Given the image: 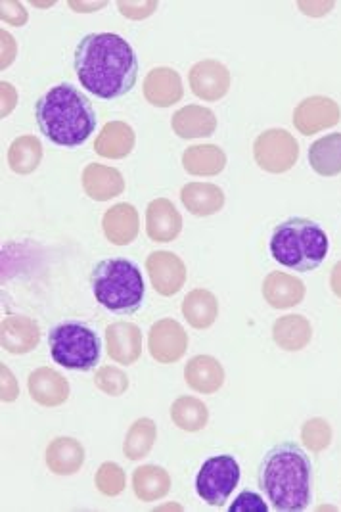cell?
I'll return each mask as SVG.
<instances>
[{
	"mask_svg": "<svg viewBox=\"0 0 341 512\" xmlns=\"http://www.w3.org/2000/svg\"><path fill=\"white\" fill-rule=\"evenodd\" d=\"M305 284L288 273H271L263 282V298L274 309H290L303 302Z\"/></svg>",
	"mask_w": 341,
	"mask_h": 512,
	"instance_id": "23",
	"label": "cell"
},
{
	"mask_svg": "<svg viewBox=\"0 0 341 512\" xmlns=\"http://www.w3.org/2000/svg\"><path fill=\"white\" fill-rule=\"evenodd\" d=\"M52 359L69 371H92L100 363L102 344L91 326L79 321H66L54 326L48 334Z\"/></svg>",
	"mask_w": 341,
	"mask_h": 512,
	"instance_id": "6",
	"label": "cell"
},
{
	"mask_svg": "<svg viewBox=\"0 0 341 512\" xmlns=\"http://www.w3.org/2000/svg\"><path fill=\"white\" fill-rule=\"evenodd\" d=\"M91 284L96 302L115 315H133L144 303L142 271L131 259L112 257L100 261L92 269Z\"/></svg>",
	"mask_w": 341,
	"mask_h": 512,
	"instance_id": "5",
	"label": "cell"
},
{
	"mask_svg": "<svg viewBox=\"0 0 341 512\" xmlns=\"http://www.w3.org/2000/svg\"><path fill=\"white\" fill-rule=\"evenodd\" d=\"M158 440V426L152 419H138L127 432L123 443V453L131 461H140L148 457L154 443Z\"/></svg>",
	"mask_w": 341,
	"mask_h": 512,
	"instance_id": "33",
	"label": "cell"
},
{
	"mask_svg": "<svg viewBox=\"0 0 341 512\" xmlns=\"http://www.w3.org/2000/svg\"><path fill=\"white\" fill-rule=\"evenodd\" d=\"M94 384L106 396H123L129 390L127 374L123 373L121 369H117V367H102L94 376Z\"/></svg>",
	"mask_w": 341,
	"mask_h": 512,
	"instance_id": "36",
	"label": "cell"
},
{
	"mask_svg": "<svg viewBox=\"0 0 341 512\" xmlns=\"http://www.w3.org/2000/svg\"><path fill=\"white\" fill-rule=\"evenodd\" d=\"M146 273L150 277V282L154 286V290L171 298L175 294L181 292L184 282H186V265L181 257L173 252H152L146 259Z\"/></svg>",
	"mask_w": 341,
	"mask_h": 512,
	"instance_id": "11",
	"label": "cell"
},
{
	"mask_svg": "<svg viewBox=\"0 0 341 512\" xmlns=\"http://www.w3.org/2000/svg\"><path fill=\"white\" fill-rule=\"evenodd\" d=\"M106 350L119 365H133L142 355V332L133 323L117 321L106 328Z\"/></svg>",
	"mask_w": 341,
	"mask_h": 512,
	"instance_id": "13",
	"label": "cell"
},
{
	"mask_svg": "<svg viewBox=\"0 0 341 512\" xmlns=\"http://www.w3.org/2000/svg\"><path fill=\"white\" fill-rule=\"evenodd\" d=\"M43 160V144L33 135H23L8 148V165L18 175L33 173Z\"/></svg>",
	"mask_w": 341,
	"mask_h": 512,
	"instance_id": "31",
	"label": "cell"
},
{
	"mask_svg": "<svg viewBox=\"0 0 341 512\" xmlns=\"http://www.w3.org/2000/svg\"><path fill=\"white\" fill-rule=\"evenodd\" d=\"M133 489L140 501L154 503L169 493L171 476L163 466H138L137 470L133 472Z\"/></svg>",
	"mask_w": 341,
	"mask_h": 512,
	"instance_id": "29",
	"label": "cell"
},
{
	"mask_svg": "<svg viewBox=\"0 0 341 512\" xmlns=\"http://www.w3.org/2000/svg\"><path fill=\"white\" fill-rule=\"evenodd\" d=\"M305 16H313V18H320L324 14H328L334 8V2H299L297 4Z\"/></svg>",
	"mask_w": 341,
	"mask_h": 512,
	"instance_id": "43",
	"label": "cell"
},
{
	"mask_svg": "<svg viewBox=\"0 0 341 512\" xmlns=\"http://www.w3.org/2000/svg\"><path fill=\"white\" fill-rule=\"evenodd\" d=\"M0 374H2V401L12 403L16 397L20 396V388H18L16 376L12 374V371L6 365L0 367Z\"/></svg>",
	"mask_w": 341,
	"mask_h": 512,
	"instance_id": "39",
	"label": "cell"
},
{
	"mask_svg": "<svg viewBox=\"0 0 341 512\" xmlns=\"http://www.w3.org/2000/svg\"><path fill=\"white\" fill-rule=\"evenodd\" d=\"M117 6L123 16L140 20V18H148L158 8V2H119Z\"/></svg>",
	"mask_w": 341,
	"mask_h": 512,
	"instance_id": "38",
	"label": "cell"
},
{
	"mask_svg": "<svg viewBox=\"0 0 341 512\" xmlns=\"http://www.w3.org/2000/svg\"><path fill=\"white\" fill-rule=\"evenodd\" d=\"M340 117L341 110L336 100L328 96H309L297 104L294 125L301 135L309 137L338 125Z\"/></svg>",
	"mask_w": 341,
	"mask_h": 512,
	"instance_id": "10",
	"label": "cell"
},
{
	"mask_svg": "<svg viewBox=\"0 0 341 512\" xmlns=\"http://www.w3.org/2000/svg\"><path fill=\"white\" fill-rule=\"evenodd\" d=\"M2 348L14 355H23L35 350L41 342L39 325L29 317H8L0 326Z\"/></svg>",
	"mask_w": 341,
	"mask_h": 512,
	"instance_id": "21",
	"label": "cell"
},
{
	"mask_svg": "<svg viewBox=\"0 0 341 512\" xmlns=\"http://www.w3.org/2000/svg\"><path fill=\"white\" fill-rule=\"evenodd\" d=\"M330 288H332V292L341 300V261H338V263L334 265V269H332Z\"/></svg>",
	"mask_w": 341,
	"mask_h": 512,
	"instance_id": "44",
	"label": "cell"
},
{
	"mask_svg": "<svg viewBox=\"0 0 341 512\" xmlns=\"http://www.w3.org/2000/svg\"><path fill=\"white\" fill-rule=\"evenodd\" d=\"M182 94L181 75L171 68H154L144 79V98L156 108L177 104Z\"/></svg>",
	"mask_w": 341,
	"mask_h": 512,
	"instance_id": "18",
	"label": "cell"
},
{
	"mask_svg": "<svg viewBox=\"0 0 341 512\" xmlns=\"http://www.w3.org/2000/svg\"><path fill=\"white\" fill-rule=\"evenodd\" d=\"M309 163L322 177H336L341 173V133H332L311 144Z\"/></svg>",
	"mask_w": 341,
	"mask_h": 512,
	"instance_id": "30",
	"label": "cell"
},
{
	"mask_svg": "<svg viewBox=\"0 0 341 512\" xmlns=\"http://www.w3.org/2000/svg\"><path fill=\"white\" fill-rule=\"evenodd\" d=\"M0 89H2V117L10 116L12 110L16 108L18 93H16L14 85H10V83H6V81H2Z\"/></svg>",
	"mask_w": 341,
	"mask_h": 512,
	"instance_id": "42",
	"label": "cell"
},
{
	"mask_svg": "<svg viewBox=\"0 0 341 512\" xmlns=\"http://www.w3.org/2000/svg\"><path fill=\"white\" fill-rule=\"evenodd\" d=\"M271 256L282 267L309 273L322 265L330 252V238L317 221L307 217H290L274 227Z\"/></svg>",
	"mask_w": 341,
	"mask_h": 512,
	"instance_id": "4",
	"label": "cell"
},
{
	"mask_svg": "<svg viewBox=\"0 0 341 512\" xmlns=\"http://www.w3.org/2000/svg\"><path fill=\"white\" fill-rule=\"evenodd\" d=\"M190 89L205 102L225 98L230 89V71L217 60H202L190 70Z\"/></svg>",
	"mask_w": 341,
	"mask_h": 512,
	"instance_id": "12",
	"label": "cell"
},
{
	"mask_svg": "<svg viewBox=\"0 0 341 512\" xmlns=\"http://www.w3.org/2000/svg\"><path fill=\"white\" fill-rule=\"evenodd\" d=\"M71 6L73 8H79V10H83V8H100V6H104V2H100V4H77V2H71Z\"/></svg>",
	"mask_w": 341,
	"mask_h": 512,
	"instance_id": "45",
	"label": "cell"
},
{
	"mask_svg": "<svg viewBox=\"0 0 341 512\" xmlns=\"http://www.w3.org/2000/svg\"><path fill=\"white\" fill-rule=\"evenodd\" d=\"M2 20L8 24L23 25L27 22V12L20 2H2Z\"/></svg>",
	"mask_w": 341,
	"mask_h": 512,
	"instance_id": "40",
	"label": "cell"
},
{
	"mask_svg": "<svg viewBox=\"0 0 341 512\" xmlns=\"http://www.w3.org/2000/svg\"><path fill=\"white\" fill-rule=\"evenodd\" d=\"M94 484L100 493H104L108 497H115L125 489L127 480H125V472L121 466L115 465V463H104L96 472Z\"/></svg>",
	"mask_w": 341,
	"mask_h": 512,
	"instance_id": "35",
	"label": "cell"
},
{
	"mask_svg": "<svg viewBox=\"0 0 341 512\" xmlns=\"http://www.w3.org/2000/svg\"><path fill=\"white\" fill-rule=\"evenodd\" d=\"M102 229L106 238L115 246H127L135 242L140 231L137 208L131 204H115L104 213Z\"/></svg>",
	"mask_w": 341,
	"mask_h": 512,
	"instance_id": "19",
	"label": "cell"
},
{
	"mask_svg": "<svg viewBox=\"0 0 341 512\" xmlns=\"http://www.w3.org/2000/svg\"><path fill=\"white\" fill-rule=\"evenodd\" d=\"M75 73L89 93L115 100L135 89L138 58L127 39L115 33H91L75 48Z\"/></svg>",
	"mask_w": 341,
	"mask_h": 512,
	"instance_id": "1",
	"label": "cell"
},
{
	"mask_svg": "<svg viewBox=\"0 0 341 512\" xmlns=\"http://www.w3.org/2000/svg\"><path fill=\"white\" fill-rule=\"evenodd\" d=\"M230 512H267L269 505L265 503V499L261 495H257L255 491H242L234 503L228 507Z\"/></svg>",
	"mask_w": 341,
	"mask_h": 512,
	"instance_id": "37",
	"label": "cell"
},
{
	"mask_svg": "<svg viewBox=\"0 0 341 512\" xmlns=\"http://www.w3.org/2000/svg\"><path fill=\"white\" fill-rule=\"evenodd\" d=\"M171 127L181 139H204L215 133L217 116L209 108L190 104L173 116Z\"/></svg>",
	"mask_w": 341,
	"mask_h": 512,
	"instance_id": "22",
	"label": "cell"
},
{
	"mask_svg": "<svg viewBox=\"0 0 341 512\" xmlns=\"http://www.w3.org/2000/svg\"><path fill=\"white\" fill-rule=\"evenodd\" d=\"M182 167L186 173L196 177H215L225 171L227 154L215 144L190 146L182 154Z\"/></svg>",
	"mask_w": 341,
	"mask_h": 512,
	"instance_id": "26",
	"label": "cell"
},
{
	"mask_svg": "<svg viewBox=\"0 0 341 512\" xmlns=\"http://www.w3.org/2000/svg\"><path fill=\"white\" fill-rule=\"evenodd\" d=\"M184 380L198 394H217L225 384V369L211 355H196L184 367Z\"/></svg>",
	"mask_w": 341,
	"mask_h": 512,
	"instance_id": "16",
	"label": "cell"
},
{
	"mask_svg": "<svg viewBox=\"0 0 341 512\" xmlns=\"http://www.w3.org/2000/svg\"><path fill=\"white\" fill-rule=\"evenodd\" d=\"M313 465L294 442L271 447L259 466V486L274 511L301 512L311 505Z\"/></svg>",
	"mask_w": 341,
	"mask_h": 512,
	"instance_id": "2",
	"label": "cell"
},
{
	"mask_svg": "<svg viewBox=\"0 0 341 512\" xmlns=\"http://www.w3.org/2000/svg\"><path fill=\"white\" fill-rule=\"evenodd\" d=\"M184 208L196 217H209L225 208L223 188L211 183H188L181 190Z\"/></svg>",
	"mask_w": 341,
	"mask_h": 512,
	"instance_id": "25",
	"label": "cell"
},
{
	"mask_svg": "<svg viewBox=\"0 0 341 512\" xmlns=\"http://www.w3.org/2000/svg\"><path fill=\"white\" fill-rule=\"evenodd\" d=\"M83 190L94 202H108L115 196L123 194L125 190V179L123 175L108 165L100 163H89L81 177Z\"/></svg>",
	"mask_w": 341,
	"mask_h": 512,
	"instance_id": "17",
	"label": "cell"
},
{
	"mask_svg": "<svg viewBox=\"0 0 341 512\" xmlns=\"http://www.w3.org/2000/svg\"><path fill=\"white\" fill-rule=\"evenodd\" d=\"M253 158L267 173H286L299 160V144L286 129H269L253 142Z\"/></svg>",
	"mask_w": 341,
	"mask_h": 512,
	"instance_id": "8",
	"label": "cell"
},
{
	"mask_svg": "<svg viewBox=\"0 0 341 512\" xmlns=\"http://www.w3.org/2000/svg\"><path fill=\"white\" fill-rule=\"evenodd\" d=\"M148 350L158 363H177L188 350V334L175 319H160L148 332Z\"/></svg>",
	"mask_w": 341,
	"mask_h": 512,
	"instance_id": "9",
	"label": "cell"
},
{
	"mask_svg": "<svg viewBox=\"0 0 341 512\" xmlns=\"http://www.w3.org/2000/svg\"><path fill=\"white\" fill-rule=\"evenodd\" d=\"M182 231L179 210L167 198H156L146 208V234L154 242H173Z\"/></svg>",
	"mask_w": 341,
	"mask_h": 512,
	"instance_id": "14",
	"label": "cell"
},
{
	"mask_svg": "<svg viewBox=\"0 0 341 512\" xmlns=\"http://www.w3.org/2000/svg\"><path fill=\"white\" fill-rule=\"evenodd\" d=\"M182 315L188 321V325L205 330L217 321L219 317V302L215 294H211L205 288H196L192 290L184 302H182Z\"/></svg>",
	"mask_w": 341,
	"mask_h": 512,
	"instance_id": "28",
	"label": "cell"
},
{
	"mask_svg": "<svg viewBox=\"0 0 341 512\" xmlns=\"http://www.w3.org/2000/svg\"><path fill=\"white\" fill-rule=\"evenodd\" d=\"M29 396L43 407H60L69 397V382L54 369L41 367L29 374Z\"/></svg>",
	"mask_w": 341,
	"mask_h": 512,
	"instance_id": "15",
	"label": "cell"
},
{
	"mask_svg": "<svg viewBox=\"0 0 341 512\" xmlns=\"http://www.w3.org/2000/svg\"><path fill=\"white\" fill-rule=\"evenodd\" d=\"M301 442L315 453L324 451L332 443V426L328 424V420L319 417L307 420L301 428Z\"/></svg>",
	"mask_w": 341,
	"mask_h": 512,
	"instance_id": "34",
	"label": "cell"
},
{
	"mask_svg": "<svg viewBox=\"0 0 341 512\" xmlns=\"http://www.w3.org/2000/svg\"><path fill=\"white\" fill-rule=\"evenodd\" d=\"M0 37H2V70H4V68H8L14 62L18 45H16L14 37L8 31H4V29H2Z\"/></svg>",
	"mask_w": 341,
	"mask_h": 512,
	"instance_id": "41",
	"label": "cell"
},
{
	"mask_svg": "<svg viewBox=\"0 0 341 512\" xmlns=\"http://www.w3.org/2000/svg\"><path fill=\"white\" fill-rule=\"evenodd\" d=\"M85 465V447L75 438H56L46 447V466L58 476H71Z\"/></svg>",
	"mask_w": 341,
	"mask_h": 512,
	"instance_id": "24",
	"label": "cell"
},
{
	"mask_svg": "<svg viewBox=\"0 0 341 512\" xmlns=\"http://www.w3.org/2000/svg\"><path fill=\"white\" fill-rule=\"evenodd\" d=\"M273 338L280 350L301 351L311 344L313 326L303 315H286L274 323Z\"/></svg>",
	"mask_w": 341,
	"mask_h": 512,
	"instance_id": "27",
	"label": "cell"
},
{
	"mask_svg": "<svg viewBox=\"0 0 341 512\" xmlns=\"http://www.w3.org/2000/svg\"><path fill=\"white\" fill-rule=\"evenodd\" d=\"M135 142L137 137L131 125H127L125 121H112L102 127L100 135L94 142V150L102 158L123 160L133 152Z\"/></svg>",
	"mask_w": 341,
	"mask_h": 512,
	"instance_id": "20",
	"label": "cell"
},
{
	"mask_svg": "<svg viewBox=\"0 0 341 512\" xmlns=\"http://www.w3.org/2000/svg\"><path fill=\"white\" fill-rule=\"evenodd\" d=\"M171 420L184 432H200L209 422V409L196 397L182 396L171 405Z\"/></svg>",
	"mask_w": 341,
	"mask_h": 512,
	"instance_id": "32",
	"label": "cell"
},
{
	"mask_svg": "<svg viewBox=\"0 0 341 512\" xmlns=\"http://www.w3.org/2000/svg\"><path fill=\"white\" fill-rule=\"evenodd\" d=\"M242 470L232 455H215L204 461L196 476V491L209 507H223L240 484Z\"/></svg>",
	"mask_w": 341,
	"mask_h": 512,
	"instance_id": "7",
	"label": "cell"
},
{
	"mask_svg": "<svg viewBox=\"0 0 341 512\" xmlns=\"http://www.w3.org/2000/svg\"><path fill=\"white\" fill-rule=\"evenodd\" d=\"M35 119L46 139L64 148L85 144L98 121L91 100L69 83L48 89L37 100Z\"/></svg>",
	"mask_w": 341,
	"mask_h": 512,
	"instance_id": "3",
	"label": "cell"
}]
</instances>
